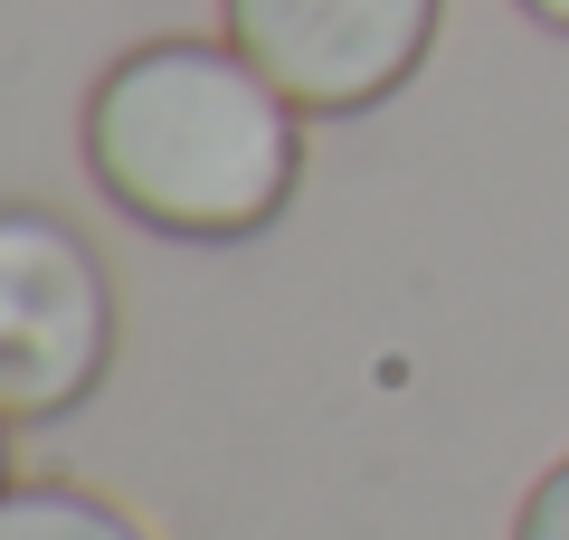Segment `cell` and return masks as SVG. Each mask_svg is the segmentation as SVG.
I'll return each instance as SVG.
<instances>
[{
  "label": "cell",
  "instance_id": "1",
  "mask_svg": "<svg viewBox=\"0 0 569 540\" xmlns=\"http://www.w3.org/2000/svg\"><path fill=\"white\" fill-rule=\"evenodd\" d=\"M86 171L162 238H257L305 171V104L238 39H152L86 96Z\"/></svg>",
  "mask_w": 569,
  "mask_h": 540
},
{
  "label": "cell",
  "instance_id": "2",
  "mask_svg": "<svg viewBox=\"0 0 569 540\" xmlns=\"http://www.w3.org/2000/svg\"><path fill=\"white\" fill-rule=\"evenodd\" d=\"M114 360V284L48 209H0V418H67Z\"/></svg>",
  "mask_w": 569,
  "mask_h": 540
},
{
  "label": "cell",
  "instance_id": "3",
  "mask_svg": "<svg viewBox=\"0 0 569 540\" xmlns=\"http://www.w3.org/2000/svg\"><path fill=\"white\" fill-rule=\"evenodd\" d=\"M228 39L305 104V114H361L418 77L437 39V0H219Z\"/></svg>",
  "mask_w": 569,
  "mask_h": 540
},
{
  "label": "cell",
  "instance_id": "4",
  "mask_svg": "<svg viewBox=\"0 0 569 540\" xmlns=\"http://www.w3.org/2000/svg\"><path fill=\"white\" fill-rule=\"evenodd\" d=\"M0 540H152L86 483H0Z\"/></svg>",
  "mask_w": 569,
  "mask_h": 540
},
{
  "label": "cell",
  "instance_id": "5",
  "mask_svg": "<svg viewBox=\"0 0 569 540\" xmlns=\"http://www.w3.org/2000/svg\"><path fill=\"white\" fill-rule=\"evenodd\" d=\"M512 540H569V456L522 493V521H512Z\"/></svg>",
  "mask_w": 569,
  "mask_h": 540
},
{
  "label": "cell",
  "instance_id": "6",
  "mask_svg": "<svg viewBox=\"0 0 569 540\" xmlns=\"http://www.w3.org/2000/svg\"><path fill=\"white\" fill-rule=\"evenodd\" d=\"M522 10H531L541 29H560V39H569V0H522Z\"/></svg>",
  "mask_w": 569,
  "mask_h": 540
},
{
  "label": "cell",
  "instance_id": "7",
  "mask_svg": "<svg viewBox=\"0 0 569 540\" xmlns=\"http://www.w3.org/2000/svg\"><path fill=\"white\" fill-rule=\"evenodd\" d=\"M0 427H10V418H0ZM0 483H10V437H0Z\"/></svg>",
  "mask_w": 569,
  "mask_h": 540
}]
</instances>
